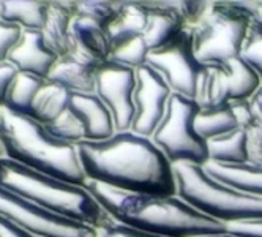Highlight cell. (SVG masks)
Returning a JSON list of instances; mask_svg holds the SVG:
<instances>
[{"label": "cell", "mask_w": 262, "mask_h": 237, "mask_svg": "<svg viewBox=\"0 0 262 237\" xmlns=\"http://www.w3.org/2000/svg\"><path fill=\"white\" fill-rule=\"evenodd\" d=\"M89 180L126 193L177 196L174 168L150 138L133 132L76 144Z\"/></svg>", "instance_id": "6da1fadb"}, {"label": "cell", "mask_w": 262, "mask_h": 237, "mask_svg": "<svg viewBox=\"0 0 262 237\" xmlns=\"http://www.w3.org/2000/svg\"><path fill=\"white\" fill-rule=\"evenodd\" d=\"M85 188L116 223L163 237H202L226 232V225L198 212L179 196L126 193L89 180Z\"/></svg>", "instance_id": "7a4b0ae2"}, {"label": "cell", "mask_w": 262, "mask_h": 237, "mask_svg": "<svg viewBox=\"0 0 262 237\" xmlns=\"http://www.w3.org/2000/svg\"><path fill=\"white\" fill-rule=\"evenodd\" d=\"M0 158L45 176L78 187L89 182L76 145L55 138L38 120L7 107H0Z\"/></svg>", "instance_id": "3957f363"}, {"label": "cell", "mask_w": 262, "mask_h": 237, "mask_svg": "<svg viewBox=\"0 0 262 237\" xmlns=\"http://www.w3.org/2000/svg\"><path fill=\"white\" fill-rule=\"evenodd\" d=\"M0 188L97 231L116 223L85 187L45 176L7 158H0Z\"/></svg>", "instance_id": "277c9868"}, {"label": "cell", "mask_w": 262, "mask_h": 237, "mask_svg": "<svg viewBox=\"0 0 262 237\" xmlns=\"http://www.w3.org/2000/svg\"><path fill=\"white\" fill-rule=\"evenodd\" d=\"M177 196L198 212L224 225L260 220L262 198L242 193L210 177L204 166L191 163L172 165Z\"/></svg>", "instance_id": "5b68a950"}, {"label": "cell", "mask_w": 262, "mask_h": 237, "mask_svg": "<svg viewBox=\"0 0 262 237\" xmlns=\"http://www.w3.org/2000/svg\"><path fill=\"white\" fill-rule=\"evenodd\" d=\"M259 2H212L209 13L191 30L201 63H221L240 57Z\"/></svg>", "instance_id": "8992f818"}, {"label": "cell", "mask_w": 262, "mask_h": 237, "mask_svg": "<svg viewBox=\"0 0 262 237\" xmlns=\"http://www.w3.org/2000/svg\"><path fill=\"white\" fill-rule=\"evenodd\" d=\"M199 111L201 107L191 98L177 94L169 98L166 114L150 139L171 165L191 163L205 166L209 163L207 141L198 133L194 125Z\"/></svg>", "instance_id": "52a82bcc"}, {"label": "cell", "mask_w": 262, "mask_h": 237, "mask_svg": "<svg viewBox=\"0 0 262 237\" xmlns=\"http://www.w3.org/2000/svg\"><path fill=\"white\" fill-rule=\"evenodd\" d=\"M0 217L23 228L32 237H98L97 229L49 212L4 188H0Z\"/></svg>", "instance_id": "ba28073f"}, {"label": "cell", "mask_w": 262, "mask_h": 237, "mask_svg": "<svg viewBox=\"0 0 262 237\" xmlns=\"http://www.w3.org/2000/svg\"><path fill=\"white\" fill-rule=\"evenodd\" d=\"M147 65L164 78L172 94L194 100L196 82L204 63L194 54L193 33L190 30H183L169 45L150 51Z\"/></svg>", "instance_id": "9c48e42d"}, {"label": "cell", "mask_w": 262, "mask_h": 237, "mask_svg": "<svg viewBox=\"0 0 262 237\" xmlns=\"http://www.w3.org/2000/svg\"><path fill=\"white\" fill-rule=\"evenodd\" d=\"M136 70L107 60L97 70V90L98 98L107 106L116 123V132L123 133L131 130L136 106Z\"/></svg>", "instance_id": "30bf717a"}, {"label": "cell", "mask_w": 262, "mask_h": 237, "mask_svg": "<svg viewBox=\"0 0 262 237\" xmlns=\"http://www.w3.org/2000/svg\"><path fill=\"white\" fill-rule=\"evenodd\" d=\"M172 90L157 70L150 65H142L136 70L135 106L136 114L131 130L139 136L152 138L157 126L163 120Z\"/></svg>", "instance_id": "8fae6325"}, {"label": "cell", "mask_w": 262, "mask_h": 237, "mask_svg": "<svg viewBox=\"0 0 262 237\" xmlns=\"http://www.w3.org/2000/svg\"><path fill=\"white\" fill-rule=\"evenodd\" d=\"M262 82L257 73L242 57L216 63L215 89L223 104L237 100H250Z\"/></svg>", "instance_id": "7c38bea8"}, {"label": "cell", "mask_w": 262, "mask_h": 237, "mask_svg": "<svg viewBox=\"0 0 262 237\" xmlns=\"http://www.w3.org/2000/svg\"><path fill=\"white\" fill-rule=\"evenodd\" d=\"M59 57L46 46L41 30L23 29L21 40L13 48L8 62L19 71L48 79Z\"/></svg>", "instance_id": "4fadbf2b"}, {"label": "cell", "mask_w": 262, "mask_h": 237, "mask_svg": "<svg viewBox=\"0 0 262 237\" xmlns=\"http://www.w3.org/2000/svg\"><path fill=\"white\" fill-rule=\"evenodd\" d=\"M73 33V56L85 62L101 65L111 60L112 45L107 30L85 16L76 14L71 24Z\"/></svg>", "instance_id": "5bb4252c"}, {"label": "cell", "mask_w": 262, "mask_h": 237, "mask_svg": "<svg viewBox=\"0 0 262 237\" xmlns=\"http://www.w3.org/2000/svg\"><path fill=\"white\" fill-rule=\"evenodd\" d=\"M70 107L84 123L87 141H104L117 133L114 117L97 94H71Z\"/></svg>", "instance_id": "9a60e30c"}, {"label": "cell", "mask_w": 262, "mask_h": 237, "mask_svg": "<svg viewBox=\"0 0 262 237\" xmlns=\"http://www.w3.org/2000/svg\"><path fill=\"white\" fill-rule=\"evenodd\" d=\"M76 16V2H51L41 35L46 46L59 59L73 54L71 24Z\"/></svg>", "instance_id": "2e32d148"}, {"label": "cell", "mask_w": 262, "mask_h": 237, "mask_svg": "<svg viewBox=\"0 0 262 237\" xmlns=\"http://www.w3.org/2000/svg\"><path fill=\"white\" fill-rule=\"evenodd\" d=\"M204 171L221 184L242 193L262 198V165L257 163H215L209 161Z\"/></svg>", "instance_id": "e0dca14e"}, {"label": "cell", "mask_w": 262, "mask_h": 237, "mask_svg": "<svg viewBox=\"0 0 262 237\" xmlns=\"http://www.w3.org/2000/svg\"><path fill=\"white\" fill-rule=\"evenodd\" d=\"M98 67L71 54L55 62L48 81L63 85L71 94H95Z\"/></svg>", "instance_id": "ac0fdd59"}, {"label": "cell", "mask_w": 262, "mask_h": 237, "mask_svg": "<svg viewBox=\"0 0 262 237\" xmlns=\"http://www.w3.org/2000/svg\"><path fill=\"white\" fill-rule=\"evenodd\" d=\"M145 4L148 8V23H147L144 38L150 51L169 45L183 30H186L179 13L166 2H145Z\"/></svg>", "instance_id": "d6986e66"}, {"label": "cell", "mask_w": 262, "mask_h": 237, "mask_svg": "<svg viewBox=\"0 0 262 237\" xmlns=\"http://www.w3.org/2000/svg\"><path fill=\"white\" fill-rule=\"evenodd\" d=\"M148 8L145 2H123L116 19L107 27L112 49L145 33Z\"/></svg>", "instance_id": "ffe728a7"}, {"label": "cell", "mask_w": 262, "mask_h": 237, "mask_svg": "<svg viewBox=\"0 0 262 237\" xmlns=\"http://www.w3.org/2000/svg\"><path fill=\"white\" fill-rule=\"evenodd\" d=\"M70 100L71 92L68 89L46 79L32 103L29 117L38 120L43 125H51L67 111Z\"/></svg>", "instance_id": "44dd1931"}, {"label": "cell", "mask_w": 262, "mask_h": 237, "mask_svg": "<svg viewBox=\"0 0 262 237\" xmlns=\"http://www.w3.org/2000/svg\"><path fill=\"white\" fill-rule=\"evenodd\" d=\"M51 2H0V19L27 30H41Z\"/></svg>", "instance_id": "7402d4cb"}, {"label": "cell", "mask_w": 262, "mask_h": 237, "mask_svg": "<svg viewBox=\"0 0 262 237\" xmlns=\"http://www.w3.org/2000/svg\"><path fill=\"white\" fill-rule=\"evenodd\" d=\"M196 130L205 139H213L238 128L231 103L213 107H204L196 116Z\"/></svg>", "instance_id": "603a6c76"}, {"label": "cell", "mask_w": 262, "mask_h": 237, "mask_svg": "<svg viewBox=\"0 0 262 237\" xmlns=\"http://www.w3.org/2000/svg\"><path fill=\"white\" fill-rule=\"evenodd\" d=\"M209 161L215 163H247V135L245 130L237 128L231 133L207 141Z\"/></svg>", "instance_id": "cb8c5ba5"}, {"label": "cell", "mask_w": 262, "mask_h": 237, "mask_svg": "<svg viewBox=\"0 0 262 237\" xmlns=\"http://www.w3.org/2000/svg\"><path fill=\"white\" fill-rule=\"evenodd\" d=\"M45 81L46 79L35 75H29V73H17V76L14 78L8 90L4 107L17 114L29 116L32 103L36 94H38V90L41 89V85L45 84Z\"/></svg>", "instance_id": "d4e9b609"}, {"label": "cell", "mask_w": 262, "mask_h": 237, "mask_svg": "<svg viewBox=\"0 0 262 237\" xmlns=\"http://www.w3.org/2000/svg\"><path fill=\"white\" fill-rule=\"evenodd\" d=\"M46 128L55 138L67 141L70 144H74V145L82 142V141H87L85 126L70 106L57 120L52 122L51 125H46Z\"/></svg>", "instance_id": "484cf974"}, {"label": "cell", "mask_w": 262, "mask_h": 237, "mask_svg": "<svg viewBox=\"0 0 262 237\" xmlns=\"http://www.w3.org/2000/svg\"><path fill=\"white\" fill-rule=\"evenodd\" d=\"M148 54H150V48H148L144 35H141L112 49L111 60L129 67L133 70H138L142 65H147Z\"/></svg>", "instance_id": "4316f807"}, {"label": "cell", "mask_w": 262, "mask_h": 237, "mask_svg": "<svg viewBox=\"0 0 262 237\" xmlns=\"http://www.w3.org/2000/svg\"><path fill=\"white\" fill-rule=\"evenodd\" d=\"M123 2H109V0H84L76 2V14L85 16L107 30L111 23L116 19Z\"/></svg>", "instance_id": "83f0119b"}, {"label": "cell", "mask_w": 262, "mask_h": 237, "mask_svg": "<svg viewBox=\"0 0 262 237\" xmlns=\"http://www.w3.org/2000/svg\"><path fill=\"white\" fill-rule=\"evenodd\" d=\"M240 57L257 73L262 82V24L254 19L248 29L247 40L243 43Z\"/></svg>", "instance_id": "f1b7e54d"}, {"label": "cell", "mask_w": 262, "mask_h": 237, "mask_svg": "<svg viewBox=\"0 0 262 237\" xmlns=\"http://www.w3.org/2000/svg\"><path fill=\"white\" fill-rule=\"evenodd\" d=\"M166 4L179 13L185 24V29L190 32L199 26V23L209 13L212 5V2H191V0H172V2Z\"/></svg>", "instance_id": "f546056e"}, {"label": "cell", "mask_w": 262, "mask_h": 237, "mask_svg": "<svg viewBox=\"0 0 262 237\" xmlns=\"http://www.w3.org/2000/svg\"><path fill=\"white\" fill-rule=\"evenodd\" d=\"M21 33L23 27L0 19V63L8 62L10 52L21 40Z\"/></svg>", "instance_id": "4dcf8cb0"}, {"label": "cell", "mask_w": 262, "mask_h": 237, "mask_svg": "<svg viewBox=\"0 0 262 237\" xmlns=\"http://www.w3.org/2000/svg\"><path fill=\"white\" fill-rule=\"evenodd\" d=\"M248 161L262 165V122L257 119L253 125L245 128Z\"/></svg>", "instance_id": "1f68e13d"}, {"label": "cell", "mask_w": 262, "mask_h": 237, "mask_svg": "<svg viewBox=\"0 0 262 237\" xmlns=\"http://www.w3.org/2000/svg\"><path fill=\"white\" fill-rule=\"evenodd\" d=\"M231 107H232V111L235 114L238 128H242V130L248 128L250 125H253L257 120L250 100H237V101H232L231 103Z\"/></svg>", "instance_id": "d6a6232c"}, {"label": "cell", "mask_w": 262, "mask_h": 237, "mask_svg": "<svg viewBox=\"0 0 262 237\" xmlns=\"http://www.w3.org/2000/svg\"><path fill=\"white\" fill-rule=\"evenodd\" d=\"M226 231L229 234L240 235V237H262V218L260 220L231 223L226 226Z\"/></svg>", "instance_id": "836d02e7"}, {"label": "cell", "mask_w": 262, "mask_h": 237, "mask_svg": "<svg viewBox=\"0 0 262 237\" xmlns=\"http://www.w3.org/2000/svg\"><path fill=\"white\" fill-rule=\"evenodd\" d=\"M98 237H163V235H154V234H147L133 228L123 226L120 223H112L103 229L98 231Z\"/></svg>", "instance_id": "e575fe53"}, {"label": "cell", "mask_w": 262, "mask_h": 237, "mask_svg": "<svg viewBox=\"0 0 262 237\" xmlns=\"http://www.w3.org/2000/svg\"><path fill=\"white\" fill-rule=\"evenodd\" d=\"M17 73L19 71H17L10 62L0 63V107L5 106L8 90H10L14 78L17 76Z\"/></svg>", "instance_id": "d590c367"}, {"label": "cell", "mask_w": 262, "mask_h": 237, "mask_svg": "<svg viewBox=\"0 0 262 237\" xmlns=\"http://www.w3.org/2000/svg\"><path fill=\"white\" fill-rule=\"evenodd\" d=\"M0 237H32V235L26 232L23 228L14 225L13 222L0 217Z\"/></svg>", "instance_id": "8d00e7d4"}, {"label": "cell", "mask_w": 262, "mask_h": 237, "mask_svg": "<svg viewBox=\"0 0 262 237\" xmlns=\"http://www.w3.org/2000/svg\"><path fill=\"white\" fill-rule=\"evenodd\" d=\"M251 106H253V111L256 114V117L262 122V85L257 89V92L250 98Z\"/></svg>", "instance_id": "74e56055"}, {"label": "cell", "mask_w": 262, "mask_h": 237, "mask_svg": "<svg viewBox=\"0 0 262 237\" xmlns=\"http://www.w3.org/2000/svg\"><path fill=\"white\" fill-rule=\"evenodd\" d=\"M254 21H257L259 24H262V2L257 4V8L254 11V17H253Z\"/></svg>", "instance_id": "f35d334b"}, {"label": "cell", "mask_w": 262, "mask_h": 237, "mask_svg": "<svg viewBox=\"0 0 262 237\" xmlns=\"http://www.w3.org/2000/svg\"><path fill=\"white\" fill-rule=\"evenodd\" d=\"M202 237H240V235H234V234H229L228 231L224 234H216V235H202Z\"/></svg>", "instance_id": "ab89813d"}, {"label": "cell", "mask_w": 262, "mask_h": 237, "mask_svg": "<svg viewBox=\"0 0 262 237\" xmlns=\"http://www.w3.org/2000/svg\"><path fill=\"white\" fill-rule=\"evenodd\" d=\"M0 157H2V149H0Z\"/></svg>", "instance_id": "60d3db41"}]
</instances>
